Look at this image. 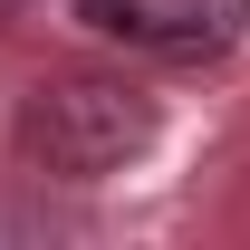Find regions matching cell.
Returning <instances> with one entry per match:
<instances>
[{"label": "cell", "mask_w": 250, "mask_h": 250, "mask_svg": "<svg viewBox=\"0 0 250 250\" xmlns=\"http://www.w3.org/2000/svg\"><path fill=\"white\" fill-rule=\"evenodd\" d=\"M77 20L154 58H221L250 29V0H77Z\"/></svg>", "instance_id": "7a4b0ae2"}, {"label": "cell", "mask_w": 250, "mask_h": 250, "mask_svg": "<svg viewBox=\"0 0 250 250\" xmlns=\"http://www.w3.org/2000/svg\"><path fill=\"white\" fill-rule=\"evenodd\" d=\"M154 96L135 77H106V67H67V77H39L20 96V164L48 173V183H106L154 145Z\"/></svg>", "instance_id": "6da1fadb"}, {"label": "cell", "mask_w": 250, "mask_h": 250, "mask_svg": "<svg viewBox=\"0 0 250 250\" xmlns=\"http://www.w3.org/2000/svg\"><path fill=\"white\" fill-rule=\"evenodd\" d=\"M10 20H20V0H0V29H10Z\"/></svg>", "instance_id": "3957f363"}]
</instances>
